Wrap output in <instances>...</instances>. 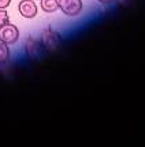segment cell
I'll use <instances>...</instances> for the list:
<instances>
[{"mask_svg": "<svg viewBox=\"0 0 145 147\" xmlns=\"http://www.w3.org/2000/svg\"><path fill=\"white\" fill-rule=\"evenodd\" d=\"M41 44L47 51H56L59 50V47L62 45V36L59 34V32L53 30L52 28H47L41 32Z\"/></svg>", "mask_w": 145, "mask_h": 147, "instance_id": "cell-1", "label": "cell"}, {"mask_svg": "<svg viewBox=\"0 0 145 147\" xmlns=\"http://www.w3.org/2000/svg\"><path fill=\"white\" fill-rule=\"evenodd\" d=\"M19 38V29L13 24H7V25L0 28V41L7 45H13L18 41Z\"/></svg>", "mask_w": 145, "mask_h": 147, "instance_id": "cell-3", "label": "cell"}, {"mask_svg": "<svg viewBox=\"0 0 145 147\" xmlns=\"http://www.w3.org/2000/svg\"><path fill=\"white\" fill-rule=\"evenodd\" d=\"M40 7L47 14H53L59 10L56 0H40Z\"/></svg>", "mask_w": 145, "mask_h": 147, "instance_id": "cell-6", "label": "cell"}, {"mask_svg": "<svg viewBox=\"0 0 145 147\" xmlns=\"http://www.w3.org/2000/svg\"><path fill=\"white\" fill-rule=\"evenodd\" d=\"M10 58H11V51L8 45L0 41V65H6L7 62H10Z\"/></svg>", "mask_w": 145, "mask_h": 147, "instance_id": "cell-7", "label": "cell"}, {"mask_svg": "<svg viewBox=\"0 0 145 147\" xmlns=\"http://www.w3.org/2000/svg\"><path fill=\"white\" fill-rule=\"evenodd\" d=\"M25 51H26V55H27L29 58L36 59V58H38L40 55H41L43 44H41V41H38L37 38L29 36L25 41Z\"/></svg>", "mask_w": 145, "mask_h": 147, "instance_id": "cell-5", "label": "cell"}, {"mask_svg": "<svg viewBox=\"0 0 145 147\" xmlns=\"http://www.w3.org/2000/svg\"><path fill=\"white\" fill-rule=\"evenodd\" d=\"M10 24V15L6 11V8H0V28Z\"/></svg>", "mask_w": 145, "mask_h": 147, "instance_id": "cell-8", "label": "cell"}, {"mask_svg": "<svg viewBox=\"0 0 145 147\" xmlns=\"http://www.w3.org/2000/svg\"><path fill=\"white\" fill-rule=\"evenodd\" d=\"M18 11L23 18L32 19L37 15L38 7L34 3V0H21L18 4Z\"/></svg>", "mask_w": 145, "mask_h": 147, "instance_id": "cell-4", "label": "cell"}, {"mask_svg": "<svg viewBox=\"0 0 145 147\" xmlns=\"http://www.w3.org/2000/svg\"><path fill=\"white\" fill-rule=\"evenodd\" d=\"M59 8L67 17H77L82 11V0H56Z\"/></svg>", "mask_w": 145, "mask_h": 147, "instance_id": "cell-2", "label": "cell"}, {"mask_svg": "<svg viewBox=\"0 0 145 147\" xmlns=\"http://www.w3.org/2000/svg\"><path fill=\"white\" fill-rule=\"evenodd\" d=\"M13 0H0V8H7V7L11 4Z\"/></svg>", "mask_w": 145, "mask_h": 147, "instance_id": "cell-9", "label": "cell"}, {"mask_svg": "<svg viewBox=\"0 0 145 147\" xmlns=\"http://www.w3.org/2000/svg\"><path fill=\"white\" fill-rule=\"evenodd\" d=\"M34 1H36V0H34Z\"/></svg>", "mask_w": 145, "mask_h": 147, "instance_id": "cell-12", "label": "cell"}, {"mask_svg": "<svg viewBox=\"0 0 145 147\" xmlns=\"http://www.w3.org/2000/svg\"><path fill=\"white\" fill-rule=\"evenodd\" d=\"M99 3H101V4H111V3H114L115 0H97Z\"/></svg>", "mask_w": 145, "mask_h": 147, "instance_id": "cell-10", "label": "cell"}, {"mask_svg": "<svg viewBox=\"0 0 145 147\" xmlns=\"http://www.w3.org/2000/svg\"><path fill=\"white\" fill-rule=\"evenodd\" d=\"M119 1H122V3H126V1H129V0H119Z\"/></svg>", "mask_w": 145, "mask_h": 147, "instance_id": "cell-11", "label": "cell"}]
</instances>
